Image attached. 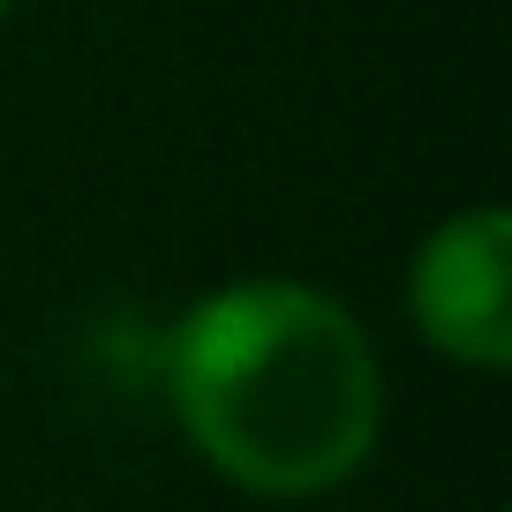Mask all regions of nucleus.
Masks as SVG:
<instances>
[{
	"instance_id": "f03ea898",
	"label": "nucleus",
	"mask_w": 512,
	"mask_h": 512,
	"mask_svg": "<svg viewBox=\"0 0 512 512\" xmlns=\"http://www.w3.org/2000/svg\"><path fill=\"white\" fill-rule=\"evenodd\" d=\"M512 219L505 204H475L445 219L415 256L407 302L437 354L467 369H512Z\"/></svg>"
},
{
	"instance_id": "7ed1b4c3",
	"label": "nucleus",
	"mask_w": 512,
	"mask_h": 512,
	"mask_svg": "<svg viewBox=\"0 0 512 512\" xmlns=\"http://www.w3.org/2000/svg\"><path fill=\"white\" fill-rule=\"evenodd\" d=\"M0 8H8V0H0Z\"/></svg>"
},
{
	"instance_id": "f257e3e1",
	"label": "nucleus",
	"mask_w": 512,
	"mask_h": 512,
	"mask_svg": "<svg viewBox=\"0 0 512 512\" xmlns=\"http://www.w3.org/2000/svg\"><path fill=\"white\" fill-rule=\"evenodd\" d=\"M166 384L189 445L256 497H317L369 460L384 377L362 324L302 279H241L181 317Z\"/></svg>"
}]
</instances>
